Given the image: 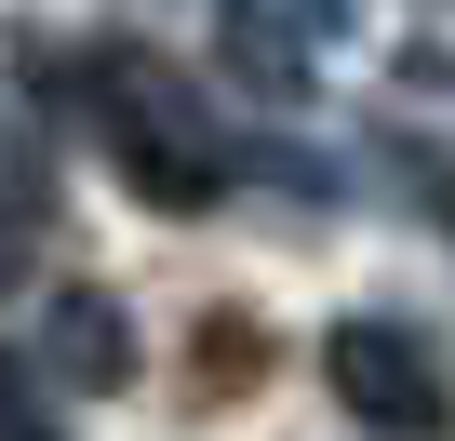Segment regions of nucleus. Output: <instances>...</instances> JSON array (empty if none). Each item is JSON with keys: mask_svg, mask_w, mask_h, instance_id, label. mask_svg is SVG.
Returning a JSON list of instances; mask_svg holds the SVG:
<instances>
[{"mask_svg": "<svg viewBox=\"0 0 455 441\" xmlns=\"http://www.w3.org/2000/svg\"><path fill=\"white\" fill-rule=\"evenodd\" d=\"M0 441H54V414H41V388H28V361H0Z\"/></svg>", "mask_w": 455, "mask_h": 441, "instance_id": "obj_5", "label": "nucleus"}, {"mask_svg": "<svg viewBox=\"0 0 455 441\" xmlns=\"http://www.w3.org/2000/svg\"><path fill=\"white\" fill-rule=\"evenodd\" d=\"M41 374L81 388V401H121V388H134V321H121V295L68 281V295L41 308Z\"/></svg>", "mask_w": 455, "mask_h": 441, "instance_id": "obj_3", "label": "nucleus"}, {"mask_svg": "<svg viewBox=\"0 0 455 441\" xmlns=\"http://www.w3.org/2000/svg\"><path fill=\"white\" fill-rule=\"evenodd\" d=\"M81 107H94V147L121 161V187H134V201L201 214V201L228 187V147L201 134V107H188V81H174L161 54H134V41L81 54Z\"/></svg>", "mask_w": 455, "mask_h": 441, "instance_id": "obj_1", "label": "nucleus"}, {"mask_svg": "<svg viewBox=\"0 0 455 441\" xmlns=\"http://www.w3.org/2000/svg\"><path fill=\"white\" fill-rule=\"evenodd\" d=\"M322 388H335L348 428H375V441H442V428H455V374H442V348H428L415 321H388V308H362V321L322 335Z\"/></svg>", "mask_w": 455, "mask_h": 441, "instance_id": "obj_2", "label": "nucleus"}, {"mask_svg": "<svg viewBox=\"0 0 455 441\" xmlns=\"http://www.w3.org/2000/svg\"><path fill=\"white\" fill-rule=\"evenodd\" d=\"M228 54H242V81H268V94H295V81H308V54L255 14V0H228Z\"/></svg>", "mask_w": 455, "mask_h": 441, "instance_id": "obj_4", "label": "nucleus"}]
</instances>
